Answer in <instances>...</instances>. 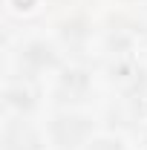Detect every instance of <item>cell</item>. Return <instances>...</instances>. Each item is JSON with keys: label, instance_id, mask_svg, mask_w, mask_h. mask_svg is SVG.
I'll use <instances>...</instances> for the list:
<instances>
[{"label": "cell", "instance_id": "1", "mask_svg": "<svg viewBox=\"0 0 147 150\" xmlns=\"http://www.w3.org/2000/svg\"><path fill=\"white\" fill-rule=\"evenodd\" d=\"M87 133H90V121L81 115H61L52 124V136L61 147H75Z\"/></svg>", "mask_w": 147, "mask_h": 150}, {"label": "cell", "instance_id": "2", "mask_svg": "<svg viewBox=\"0 0 147 150\" xmlns=\"http://www.w3.org/2000/svg\"><path fill=\"white\" fill-rule=\"evenodd\" d=\"M3 150H37V136L23 124H9L3 136Z\"/></svg>", "mask_w": 147, "mask_h": 150}, {"label": "cell", "instance_id": "3", "mask_svg": "<svg viewBox=\"0 0 147 150\" xmlns=\"http://www.w3.org/2000/svg\"><path fill=\"white\" fill-rule=\"evenodd\" d=\"M23 61L26 64H32V67H55L58 64V58H55V52L49 49V46H43V43H32L26 52H23Z\"/></svg>", "mask_w": 147, "mask_h": 150}, {"label": "cell", "instance_id": "4", "mask_svg": "<svg viewBox=\"0 0 147 150\" xmlns=\"http://www.w3.org/2000/svg\"><path fill=\"white\" fill-rule=\"evenodd\" d=\"M6 101H9V104H15V107H29V104H32L29 93H26V90H20V87H12V90L6 93Z\"/></svg>", "mask_w": 147, "mask_h": 150}, {"label": "cell", "instance_id": "5", "mask_svg": "<svg viewBox=\"0 0 147 150\" xmlns=\"http://www.w3.org/2000/svg\"><path fill=\"white\" fill-rule=\"evenodd\" d=\"M90 150H124L118 142H110V139H101V142H95Z\"/></svg>", "mask_w": 147, "mask_h": 150}]
</instances>
